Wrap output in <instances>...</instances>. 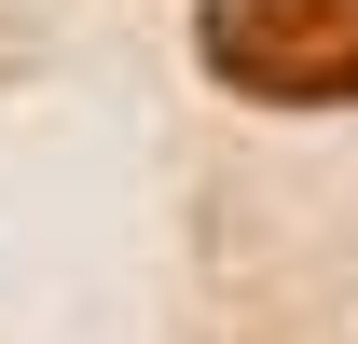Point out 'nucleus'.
I'll list each match as a JSON object with an SVG mask.
<instances>
[{"label": "nucleus", "mask_w": 358, "mask_h": 344, "mask_svg": "<svg viewBox=\"0 0 358 344\" xmlns=\"http://www.w3.org/2000/svg\"><path fill=\"white\" fill-rule=\"evenodd\" d=\"M193 55L262 110H345L358 96V0H207Z\"/></svg>", "instance_id": "1"}]
</instances>
